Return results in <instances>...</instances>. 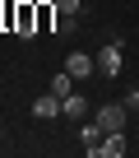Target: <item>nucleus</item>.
Here are the masks:
<instances>
[{
  "mask_svg": "<svg viewBox=\"0 0 139 158\" xmlns=\"http://www.w3.org/2000/svg\"><path fill=\"white\" fill-rule=\"evenodd\" d=\"M121 65H125V37H121V33H111V37H107V47L97 51V74H102V79H116V74H121Z\"/></svg>",
  "mask_w": 139,
  "mask_h": 158,
  "instance_id": "nucleus-1",
  "label": "nucleus"
},
{
  "mask_svg": "<svg viewBox=\"0 0 139 158\" xmlns=\"http://www.w3.org/2000/svg\"><path fill=\"white\" fill-rule=\"evenodd\" d=\"M93 116H97V126L111 135V130H125V116H130V107H125V102H102Z\"/></svg>",
  "mask_w": 139,
  "mask_h": 158,
  "instance_id": "nucleus-2",
  "label": "nucleus"
},
{
  "mask_svg": "<svg viewBox=\"0 0 139 158\" xmlns=\"http://www.w3.org/2000/svg\"><path fill=\"white\" fill-rule=\"evenodd\" d=\"M65 70L84 84V79H93V70H97V56H88V51H70V56H65Z\"/></svg>",
  "mask_w": 139,
  "mask_h": 158,
  "instance_id": "nucleus-3",
  "label": "nucleus"
},
{
  "mask_svg": "<svg viewBox=\"0 0 139 158\" xmlns=\"http://www.w3.org/2000/svg\"><path fill=\"white\" fill-rule=\"evenodd\" d=\"M14 33L19 37H37V5H14Z\"/></svg>",
  "mask_w": 139,
  "mask_h": 158,
  "instance_id": "nucleus-4",
  "label": "nucleus"
},
{
  "mask_svg": "<svg viewBox=\"0 0 139 158\" xmlns=\"http://www.w3.org/2000/svg\"><path fill=\"white\" fill-rule=\"evenodd\" d=\"M79 139H84V153H88V158H97V149H102V139H107V130L97 126V116L79 126Z\"/></svg>",
  "mask_w": 139,
  "mask_h": 158,
  "instance_id": "nucleus-5",
  "label": "nucleus"
},
{
  "mask_svg": "<svg viewBox=\"0 0 139 158\" xmlns=\"http://www.w3.org/2000/svg\"><path fill=\"white\" fill-rule=\"evenodd\" d=\"M88 107H93V102H88L79 89H74V93H70V98L60 102V116H70V121H84V116H88Z\"/></svg>",
  "mask_w": 139,
  "mask_h": 158,
  "instance_id": "nucleus-6",
  "label": "nucleus"
},
{
  "mask_svg": "<svg viewBox=\"0 0 139 158\" xmlns=\"http://www.w3.org/2000/svg\"><path fill=\"white\" fill-rule=\"evenodd\" d=\"M74 89H79V79H74V74H70V70H56V74H51V93H56L60 102H65L70 93H74Z\"/></svg>",
  "mask_w": 139,
  "mask_h": 158,
  "instance_id": "nucleus-7",
  "label": "nucleus"
},
{
  "mask_svg": "<svg viewBox=\"0 0 139 158\" xmlns=\"http://www.w3.org/2000/svg\"><path fill=\"white\" fill-rule=\"evenodd\" d=\"M130 144H125V130H111L107 139H102V149H97V158H121Z\"/></svg>",
  "mask_w": 139,
  "mask_h": 158,
  "instance_id": "nucleus-8",
  "label": "nucleus"
},
{
  "mask_svg": "<svg viewBox=\"0 0 139 158\" xmlns=\"http://www.w3.org/2000/svg\"><path fill=\"white\" fill-rule=\"evenodd\" d=\"M56 112H60V98H56V93H51V89H46V93H42V98H37V102H33V116H42V121H51V116H56Z\"/></svg>",
  "mask_w": 139,
  "mask_h": 158,
  "instance_id": "nucleus-9",
  "label": "nucleus"
},
{
  "mask_svg": "<svg viewBox=\"0 0 139 158\" xmlns=\"http://www.w3.org/2000/svg\"><path fill=\"white\" fill-rule=\"evenodd\" d=\"M56 19H60V14H56L51 0H46V5H37V33H51V28H56Z\"/></svg>",
  "mask_w": 139,
  "mask_h": 158,
  "instance_id": "nucleus-10",
  "label": "nucleus"
},
{
  "mask_svg": "<svg viewBox=\"0 0 139 158\" xmlns=\"http://www.w3.org/2000/svg\"><path fill=\"white\" fill-rule=\"evenodd\" d=\"M79 33V14H60L56 19V37H74Z\"/></svg>",
  "mask_w": 139,
  "mask_h": 158,
  "instance_id": "nucleus-11",
  "label": "nucleus"
},
{
  "mask_svg": "<svg viewBox=\"0 0 139 158\" xmlns=\"http://www.w3.org/2000/svg\"><path fill=\"white\" fill-rule=\"evenodd\" d=\"M56 14H79V0H51Z\"/></svg>",
  "mask_w": 139,
  "mask_h": 158,
  "instance_id": "nucleus-12",
  "label": "nucleus"
},
{
  "mask_svg": "<svg viewBox=\"0 0 139 158\" xmlns=\"http://www.w3.org/2000/svg\"><path fill=\"white\" fill-rule=\"evenodd\" d=\"M125 107H130V112H139V89H130V98H125Z\"/></svg>",
  "mask_w": 139,
  "mask_h": 158,
  "instance_id": "nucleus-13",
  "label": "nucleus"
}]
</instances>
